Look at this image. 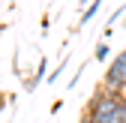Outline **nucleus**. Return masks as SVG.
<instances>
[{"label":"nucleus","instance_id":"nucleus-1","mask_svg":"<svg viewBox=\"0 0 126 123\" xmlns=\"http://www.w3.org/2000/svg\"><path fill=\"white\" fill-rule=\"evenodd\" d=\"M84 114L90 123H126V96L108 87H96V93L90 96Z\"/></svg>","mask_w":126,"mask_h":123},{"label":"nucleus","instance_id":"nucleus-2","mask_svg":"<svg viewBox=\"0 0 126 123\" xmlns=\"http://www.w3.org/2000/svg\"><path fill=\"white\" fill-rule=\"evenodd\" d=\"M102 87L117 90V93H123V90H126V51H120V54L111 60V66L105 69V75H102Z\"/></svg>","mask_w":126,"mask_h":123},{"label":"nucleus","instance_id":"nucleus-3","mask_svg":"<svg viewBox=\"0 0 126 123\" xmlns=\"http://www.w3.org/2000/svg\"><path fill=\"white\" fill-rule=\"evenodd\" d=\"M42 78H48V60H45V57L39 60V66H36V75H33L30 81H27V87H36V84H39Z\"/></svg>","mask_w":126,"mask_h":123},{"label":"nucleus","instance_id":"nucleus-4","mask_svg":"<svg viewBox=\"0 0 126 123\" xmlns=\"http://www.w3.org/2000/svg\"><path fill=\"white\" fill-rule=\"evenodd\" d=\"M96 9H99V0H90V3L84 6V12H81V24H87L93 15H96Z\"/></svg>","mask_w":126,"mask_h":123},{"label":"nucleus","instance_id":"nucleus-5","mask_svg":"<svg viewBox=\"0 0 126 123\" xmlns=\"http://www.w3.org/2000/svg\"><path fill=\"white\" fill-rule=\"evenodd\" d=\"M105 57H108V42L102 39V42H96V51H93V60H99V63H102Z\"/></svg>","mask_w":126,"mask_h":123},{"label":"nucleus","instance_id":"nucleus-6","mask_svg":"<svg viewBox=\"0 0 126 123\" xmlns=\"http://www.w3.org/2000/svg\"><path fill=\"white\" fill-rule=\"evenodd\" d=\"M66 63H69V60H66V57H63V60H60V63H57V66H54V69L48 72V81H57V78H60V72H63V69H66Z\"/></svg>","mask_w":126,"mask_h":123},{"label":"nucleus","instance_id":"nucleus-7","mask_svg":"<svg viewBox=\"0 0 126 123\" xmlns=\"http://www.w3.org/2000/svg\"><path fill=\"white\" fill-rule=\"evenodd\" d=\"M123 12H126V6H117V9L111 12V18H108V27H111V24H114V21L120 18V15H123Z\"/></svg>","mask_w":126,"mask_h":123},{"label":"nucleus","instance_id":"nucleus-8","mask_svg":"<svg viewBox=\"0 0 126 123\" xmlns=\"http://www.w3.org/2000/svg\"><path fill=\"white\" fill-rule=\"evenodd\" d=\"M78 123H90V117H87V114H81V120H78Z\"/></svg>","mask_w":126,"mask_h":123}]
</instances>
